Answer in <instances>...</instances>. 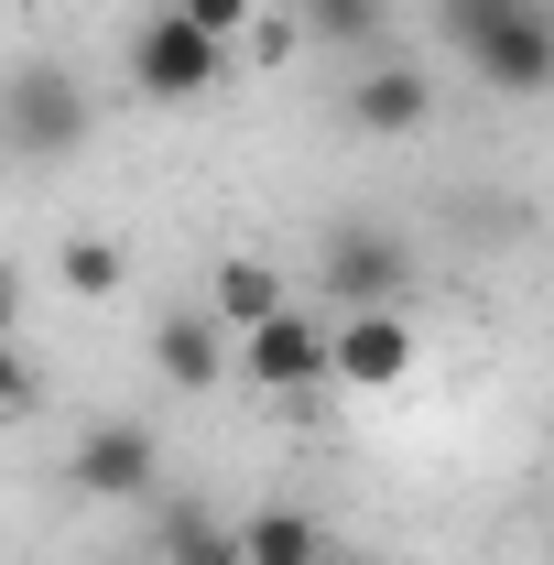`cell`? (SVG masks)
Wrapping results in <instances>:
<instances>
[{
  "mask_svg": "<svg viewBox=\"0 0 554 565\" xmlns=\"http://www.w3.org/2000/svg\"><path fill=\"white\" fill-rule=\"evenodd\" d=\"M87 131H98V109H87V87L66 66H22L0 87V141L22 163H66V152H87Z\"/></svg>",
  "mask_w": 554,
  "mask_h": 565,
  "instance_id": "cell-2",
  "label": "cell"
},
{
  "mask_svg": "<svg viewBox=\"0 0 554 565\" xmlns=\"http://www.w3.org/2000/svg\"><path fill=\"white\" fill-rule=\"evenodd\" d=\"M294 305V282L273 273V262H217V282H207V316L239 338V327H262V316H283Z\"/></svg>",
  "mask_w": 554,
  "mask_h": 565,
  "instance_id": "cell-12",
  "label": "cell"
},
{
  "mask_svg": "<svg viewBox=\"0 0 554 565\" xmlns=\"http://www.w3.org/2000/svg\"><path fill=\"white\" fill-rule=\"evenodd\" d=\"M316 282H327V305H338V316H359V305H403L414 250H403L392 228H327V262H316Z\"/></svg>",
  "mask_w": 554,
  "mask_h": 565,
  "instance_id": "cell-6",
  "label": "cell"
},
{
  "mask_svg": "<svg viewBox=\"0 0 554 565\" xmlns=\"http://www.w3.org/2000/svg\"><path fill=\"white\" fill-rule=\"evenodd\" d=\"M174 11H185V22H196V33H217V44H228V33H239V22H251V11H262V0H174Z\"/></svg>",
  "mask_w": 554,
  "mask_h": 565,
  "instance_id": "cell-16",
  "label": "cell"
},
{
  "mask_svg": "<svg viewBox=\"0 0 554 565\" xmlns=\"http://www.w3.org/2000/svg\"><path fill=\"white\" fill-rule=\"evenodd\" d=\"M327 381L348 392H392V381H414V316L403 305H359L327 327Z\"/></svg>",
  "mask_w": 554,
  "mask_h": 565,
  "instance_id": "cell-5",
  "label": "cell"
},
{
  "mask_svg": "<svg viewBox=\"0 0 554 565\" xmlns=\"http://www.w3.org/2000/svg\"><path fill=\"white\" fill-rule=\"evenodd\" d=\"M44 403V381H33V359H22V338H0V424H22Z\"/></svg>",
  "mask_w": 554,
  "mask_h": 565,
  "instance_id": "cell-15",
  "label": "cell"
},
{
  "mask_svg": "<svg viewBox=\"0 0 554 565\" xmlns=\"http://www.w3.org/2000/svg\"><path fill=\"white\" fill-rule=\"evenodd\" d=\"M305 33H316V44H338V55H381L392 0H305Z\"/></svg>",
  "mask_w": 554,
  "mask_h": 565,
  "instance_id": "cell-13",
  "label": "cell"
},
{
  "mask_svg": "<svg viewBox=\"0 0 554 565\" xmlns=\"http://www.w3.org/2000/svg\"><path fill=\"white\" fill-rule=\"evenodd\" d=\"M446 44L468 55L489 98H544L554 87V11L544 0H446Z\"/></svg>",
  "mask_w": 554,
  "mask_h": 565,
  "instance_id": "cell-1",
  "label": "cell"
},
{
  "mask_svg": "<svg viewBox=\"0 0 554 565\" xmlns=\"http://www.w3.org/2000/svg\"><path fill=\"white\" fill-rule=\"evenodd\" d=\"M228 370H239L251 392H316V381H327V316L283 305L262 327H239V338H228Z\"/></svg>",
  "mask_w": 554,
  "mask_h": 565,
  "instance_id": "cell-4",
  "label": "cell"
},
{
  "mask_svg": "<svg viewBox=\"0 0 554 565\" xmlns=\"http://www.w3.org/2000/svg\"><path fill=\"white\" fill-rule=\"evenodd\" d=\"M55 282L98 305V294H120V250H109V239H66V250H55Z\"/></svg>",
  "mask_w": 554,
  "mask_h": 565,
  "instance_id": "cell-14",
  "label": "cell"
},
{
  "mask_svg": "<svg viewBox=\"0 0 554 565\" xmlns=\"http://www.w3.org/2000/svg\"><path fill=\"white\" fill-rule=\"evenodd\" d=\"M66 490L141 500V511H152V435H141V424H87V435L66 446Z\"/></svg>",
  "mask_w": 554,
  "mask_h": 565,
  "instance_id": "cell-7",
  "label": "cell"
},
{
  "mask_svg": "<svg viewBox=\"0 0 554 565\" xmlns=\"http://www.w3.org/2000/svg\"><path fill=\"white\" fill-rule=\"evenodd\" d=\"M217 76H228V44L217 33H196L185 11H152L131 33V87L152 98V109H185V98H207Z\"/></svg>",
  "mask_w": 554,
  "mask_h": 565,
  "instance_id": "cell-3",
  "label": "cell"
},
{
  "mask_svg": "<svg viewBox=\"0 0 554 565\" xmlns=\"http://www.w3.org/2000/svg\"><path fill=\"white\" fill-rule=\"evenodd\" d=\"M327 565H338V555H327Z\"/></svg>",
  "mask_w": 554,
  "mask_h": 565,
  "instance_id": "cell-18",
  "label": "cell"
},
{
  "mask_svg": "<svg viewBox=\"0 0 554 565\" xmlns=\"http://www.w3.org/2000/svg\"><path fill=\"white\" fill-rule=\"evenodd\" d=\"M424 120H435V76L414 55H381V66L348 87V131H370V141H414Z\"/></svg>",
  "mask_w": 554,
  "mask_h": 565,
  "instance_id": "cell-8",
  "label": "cell"
},
{
  "mask_svg": "<svg viewBox=\"0 0 554 565\" xmlns=\"http://www.w3.org/2000/svg\"><path fill=\"white\" fill-rule=\"evenodd\" d=\"M239 565H327V522L294 511V500H273V511L239 522Z\"/></svg>",
  "mask_w": 554,
  "mask_h": 565,
  "instance_id": "cell-11",
  "label": "cell"
},
{
  "mask_svg": "<svg viewBox=\"0 0 554 565\" xmlns=\"http://www.w3.org/2000/svg\"><path fill=\"white\" fill-rule=\"evenodd\" d=\"M11 316H22V282L0 273V338H11Z\"/></svg>",
  "mask_w": 554,
  "mask_h": 565,
  "instance_id": "cell-17",
  "label": "cell"
},
{
  "mask_svg": "<svg viewBox=\"0 0 554 565\" xmlns=\"http://www.w3.org/2000/svg\"><path fill=\"white\" fill-rule=\"evenodd\" d=\"M152 565H239V522L207 500H152Z\"/></svg>",
  "mask_w": 554,
  "mask_h": 565,
  "instance_id": "cell-9",
  "label": "cell"
},
{
  "mask_svg": "<svg viewBox=\"0 0 554 565\" xmlns=\"http://www.w3.org/2000/svg\"><path fill=\"white\" fill-rule=\"evenodd\" d=\"M152 370H163L174 392H217V381H228V327H217V316H163V327H152Z\"/></svg>",
  "mask_w": 554,
  "mask_h": 565,
  "instance_id": "cell-10",
  "label": "cell"
}]
</instances>
